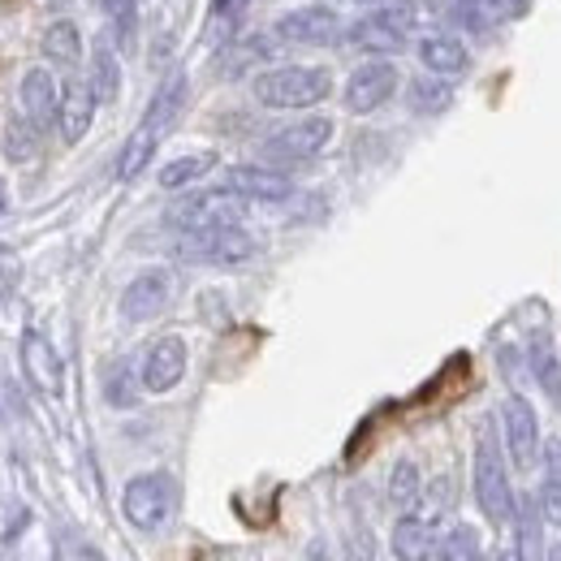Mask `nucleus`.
<instances>
[{"instance_id":"19","label":"nucleus","mask_w":561,"mask_h":561,"mask_svg":"<svg viewBox=\"0 0 561 561\" xmlns=\"http://www.w3.org/2000/svg\"><path fill=\"white\" fill-rule=\"evenodd\" d=\"M186 73H169L160 87H156V95H151V104H147V113H142V126L147 130H156L160 139L169 135V126L182 117V108H186Z\"/></svg>"},{"instance_id":"26","label":"nucleus","mask_w":561,"mask_h":561,"mask_svg":"<svg viewBox=\"0 0 561 561\" xmlns=\"http://www.w3.org/2000/svg\"><path fill=\"white\" fill-rule=\"evenodd\" d=\"M211 169H216V156H211V151L178 156V160H169V164L160 169V186H164V191H182V186H191V182L208 178Z\"/></svg>"},{"instance_id":"35","label":"nucleus","mask_w":561,"mask_h":561,"mask_svg":"<svg viewBox=\"0 0 561 561\" xmlns=\"http://www.w3.org/2000/svg\"><path fill=\"white\" fill-rule=\"evenodd\" d=\"M247 0H216V18H225V13H238Z\"/></svg>"},{"instance_id":"18","label":"nucleus","mask_w":561,"mask_h":561,"mask_svg":"<svg viewBox=\"0 0 561 561\" xmlns=\"http://www.w3.org/2000/svg\"><path fill=\"white\" fill-rule=\"evenodd\" d=\"M393 558L398 561H432L436 553V518H427V514H402L398 523H393Z\"/></svg>"},{"instance_id":"4","label":"nucleus","mask_w":561,"mask_h":561,"mask_svg":"<svg viewBox=\"0 0 561 561\" xmlns=\"http://www.w3.org/2000/svg\"><path fill=\"white\" fill-rule=\"evenodd\" d=\"M173 510H178V484L169 471H142L135 476L126 492H122V514L135 531H164L173 523Z\"/></svg>"},{"instance_id":"11","label":"nucleus","mask_w":561,"mask_h":561,"mask_svg":"<svg viewBox=\"0 0 561 561\" xmlns=\"http://www.w3.org/2000/svg\"><path fill=\"white\" fill-rule=\"evenodd\" d=\"M220 186L242 195L247 204H285L294 195V182L277 164H233L220 173Z\"/></svg>"},{"instance_id":"39","label":"nucleus","mask_w":561,"mask_h":561,"mask_svg":"<svg viewBox=\"0 0 561 561\" xmlns=\"http://www.w3.org/2000/svg\"><path fill=\"white\" fill-rule=\"evenodd\" d=\"M48 4H53V9H66V4H70V0H48Z\"/></svg>"},{"instance_id":"32","label":"nucleus","mask_w":561,"mask_h":561,"mask_svg":"<svg viewBox=\"0 0 561 561\" xmlns=\"http://www.w3.org/2000/svg\"><path fill=\"white\" fill-rule=\"evenodd\" d=\"M436 561H484L480 536H476L471 527H454V531L436 545Z\"/></svg>"},{"instance_id":"21","label":"nucleus","mask_w":561,"mask_h":561,"mask_svg":"<svg viewBox=\"0 0 561 561\" xmlns=\"http://www.w3.org/2000/svg\"><path fill=\"white\" fill-rule=\"evenodd\" d=\"M87 82H91V91H95L100 104H113L117 91H122V61H117L108 35H100V39L91 44V70H87Z\"/></svg>"},{"instance_id":"22","label":"nucleus","mask_w":561,"mask_h":561,"mask_svg":"<svg viewBox=\"0 0 561 561\" xmlns=\"http://www.w3.org/2000/svg\"><path fill=\"white\" fill-rule=\"evenodd\" d=\"M545 510H540V496H523L518 505H514V527H518V553L523 561H540L549 553V545H545V518H540Z\"/></svg>"},{"instance_id":"20","label":"nucleus","mask_w":561,"mask_h":561,"mask_svg":"<svg viewBox=\"0 0 561 561\" xmlns=\"http://www.w3.org/2000/svg\"><path fill=\"white\" fill-rule=\"evenodd\" d=\"M527 13V0H454V18L471 31H489L496 22H514Z\"/></svg>"},{"instance_id":"40","label":"nucleus","mask_w":561,"mask_h":561,"mask_svg":"<svg viewBox=\"0 0 561 561\" xmlns=\"http://www.w3.org/2000/svg\"><path fill=\"white\" fill-rule=\"evenodd\" d=\"M0 211H4V195H0Z\"/></svg>"},{"instance_id":"25","label":"nucleus","mask_w":561,"mask_h":561,"mask_svg":"<svg viewBox=\"0 0 561 561\" xmlns=\"http://www.w3.org/2000/svg\"><path fill=\"white\" fill-rule=\"evenodd\" d=\"M156 147H160V135L156 130H147V126H135V135L126 139V147H122V156H117V178L122 182H135L142 169L151 164V156H156Z\"/></svg>"},{"instance_id":"13","label":"nucleus","mask_w":561,"mask_h":561,"mask_svg":"<svg viewBox=\"0 0 561 561\" xmlns=\"http://www.w3.org/2000/svg\"><path fill=\"white\" fill-rule=\"evenodd\" d=\"M22 376L44 398H61V389H66V363H61V354H57V346L44 333H35V329L22 333Z\"/></svg>"},{"instance_id":"2","label":"nucleus","mask_w":561,"mask_h":561,"mask_svg":"<svg viewBox=\"0 0 561 561\" xmlns=\"http://www.w3.org/2000/svg\"><path fill=\"white\" fill-rule=\"evenodd\" d=\"M411 26H415V4L385 0V4L367 9L363 18H354L342 31V44L354 53H371V57H398L411 44Z\"/></svg>"},{"instance_id":"34","label":"nucleus","mask_w":561,"mask_h":561,"mask_svg":"<svg viewBox=\"0 0 561 561\" xmlns=\"http://www.w3.org/2000/svg\"><path fill=\"white\" fill-rule=\"evenodd\" d=\"M9 280H18V260L9 251H0V285H9Z\"/></svg>"},{"instance_id":"37","label":"nucleus","mask_w":561,"mask_h":561,"mask_svg":"<svg viewBox=\"0 0 561 561\" xmlns=\"http://www.w3.org/2000/svg\"><path fill=\"white\" fill-rule=\"evenodd\" d=\"M496 561H523V553H518V545H510V549L496 553Z\"/></svg>"},{"instance_id":"7","label":"nucleus","mask_w":561,"mask_h":561,"mask_svg":"<svg viewBox=\"0 0 561 561\" xmlns=\"http://www.w3.org/2000/svg\"><path fill=\"white\" fill-rule=\"evenodd\" d=\"M242 211H247V199L220 186V191H199V195L178 199L169 208V225L182 233H199V229H220V225H242Z\"/></svg>"},{"instance_id":"30","label":"nucleus","mask_w":561,"mask_h":561,"mask_svg":"<svg viewBox=\"0 0 561 561\" xmlns=\"http://www.w3.org/2000/svg\"><path fill=\"white\" fill-rule=\"evenodd\" d=\"M39 126L31 122V117H13L9 126H4V156L13 160V164H26V160H35V151H39Z\"/></svg>"},{"instance_id":"23","label":"nucleus","mask_w":561,"mask_h":561,"mask_svg":"<svg viewBox=\"0 0 561 561\" xmlns=\"http://www.w3.org/2000/svg\"><path fill=\"white\" fill-rule=\"evenodd\" d=\"M44 57L57 70H78L82 66V35H78V26H73L70 18H57L44 31Z\"/></svg>"},{"instance_id":"33","label":"nucleus","mask_w":561,"mask_h":561,"mask_svg":"<svg viewBox=\"0 0 561 561\" xmlns=\"http://www.w3.org/2000/svg\"><path fill=\"white\" fill-rule=\"evenodd\" d=\"M139 4L142 0H100V9L117 22V31H122V44H130V35H135V22H139Z\"/></svg>"},{"instance_id":"31","label":"nucleus","mask_w":561,"mask_h":561,"mask_svg":"<svg viewBox=\"0 0 561 561\" xmlns=\"http://www.w3.org/2000/svg\"><path fill=\"white\" fill-rule=\"evenodd\" d=\"M139 389H142V380H135V371L126 367V363H113L108 367V376H104V398L113 402V407H135L139 402Z\"/></svg>"},{"instance_id":"29","label":"nucleus","mask_w":561,"mask_h":561,"mask_svg":"<svg viewBox=\"0 0 561 561\" xmlns=\"http://www.w3.org/2000/svg\"><path fill=\"white\" fill-rule=\"evenodd\" d=\"M540 510L545 518L561 527V440L545 445V484H540Z\"/></svg>"},{"instance_id":"28","label":"nucleus","mask_w":561,"mask_h":561,"mask_svg":"<svg viewBox=\"0 0 561 561\" xmlns=\"http://www.w3.org/2000/svg\"><path fill=\"white\" fill-rule=\"evenodd\" d=\"M531 376L540 380V389L553 398L561 407V358L553 351V342L540 333V337H531Z\"/></svg>"},{"instance_id":"14","label":"nucleus","mask_w":561,"mask_h":561,"mask_svg":"<svg viewBox=\"0 0 561 561\" xmlns=\"http://www.w3.org/2000/svg\"><path fill=\"white\" fill-rule=\"evenodd\" d=\"M169 298H173V277L164 268H147L122 289V320L142 324V320L160 316L169 307Z\"/></svg>"},{"instance_id":"15","label":"nucleus","mask_w":561,"mask_h":561,"mask_svg":"<svg viewBox=\"0 0 561 561\" xmlns=\"http://www.w3.org/2000/svg\"><path fill=\"white\" fill-rule=\"evenodd\" d=\"M22 113L39 126V130H48V126H57V113H61V82L53 78L48 66H35V70L22 73Z\"/></svg>"},{"instance_id":"5","label":"nucleus","mask_w":561,"mask_h":561,"mask_svg":"<svg viewBox=\"0 0 561 561\" xmlns=\"http://www.w3.org/2000/svg\"><path fill=\"white\" fill-rule=\"evenodd\" d=\"M333 135H337V126L329 117H302L260 142V156H264V164H302V160H316L333 142Z\"/></svg>"},{"instance_id":"36","label":"nucleus","mask_w":561,"mask_h":561,"mask_svg":"<svg viewBox=\"0 0 561 561\" xmlns=\"http://www.w3.org/2000/svg\"><path fill=\"white\" fill-rule=\"evenodd\" d=\"M307 561H333V553H329L324 545H311V553H307Z\"/></svg>"},{"instance_id":"24","label":"nucleus","mask_w":561,"mask_h":561,"mask_svg":"<svg viewBox=\"0 0 561 561\" xmlns=\"http://www.w3.org/2000/svg\"><path fill=\"white\" fill-rule=\"evenodd\" d=\"M407 100H411V108H415L420 117H436V113H445V108L454 104V87H449L440 73H423V78H411Z\"/></svg>"},{"instance_id":"10","label":"nucleus","mask_w":561,"mask_h":561,"mask_svg":"<svg viewBox=\"0 0 561 561\" xmlns=\"http://www.w3.org/2000/svg\"><path fill=\"white\" fill-rule=\"evenodd\" d=\"M398 87H402V73H398V66H393L389 57H376V61L358 66V70L346 78L342 100H346V108H351V113L367 117V113H376L380 104H389Z\"/></svg>"},{"instance_id":"1","label":"nucleus","mask_w":561,"mask_h":561,"mask_svg":"<svg viewBox=\"0 0 561 561\" xmlns=\"http://www.w3.org/2000/svg\"><path fill=\"white\" fill-rule=\"evenodd\" d=\"M251 91L264 108L298 113V108H316L333 95V73L324 66H277V70L255 73Z\"/></svg>"},{"instance_id":"16","label":"nucleus","mask_w":561,"mask_h":561,"mask_svg":"<svg viewBox=\"0 0 561 561\" xmlns=\"http://www.w3.org/2000/svg\"><path fill=\"white\" fill-rule=\"evenodd\" d=\"M95 108H100V100H95V91H91V82H87V78H70V82H61V113H57V130H61V139L70 142V147L87 139V130H91V122H95Z\"/></svg>"},{"instance_id":"38","label":"nucleus","mask_w":561,"mask_h":561,"mask_svg":"<svg viewBox=\"0 0 561 561\" xmlns=\"http://www.w3.org/2000/svg\"><path fill=\"white\" fill-rule=\"evenodd\" d=\"M545 561H561V545H553V549L545 553Z\"/></svg>"},{"instance_id":"6","label":"nucleus","mask_w":561,"mask_h":561,"mask_svg":"<svg viewBox=\"0 0 561 561\" xmlns=\"http://www.w3.org/2000/svg\"><path fill=\"white\" fill-rule=\"evenodd\" d=\"M178 255H182V260H191V264H216V268H229V264H247V260L255 255V238H251L242 225L199 229V233H182Z\"/></svg>"},{"instance_id":"3","label":"nucleus","mask_w":561,"mask_h":561,"mask_svg":"<svg viewBox=\"0 0 561 561\" xmlns=\"http://www.w3.org/2000/svg\"><path fill=\"white\" fill-rule=\"evenodd\" d=\"M471 489H476V505L489 523H510L514 518V484H510V471H505V449L501 440L492 436V427L480 432L476 440V462H471Z\"/></svg>"},{"instance_id":"17","label":"nucleus","mask_w":561,"mask_h":561,"mask_svg":"<svg viewBox=\"0 0 561 561\" xmlns=\"http://www.w3.org/2000/svg\"><path fill=\"white\" fill-rule=\"evenodd\" d=\"M415 57H420L423 70L440 73V78L467 73V66H471V53H467V44H462V39H454V35H445V31H427V35H420V44H415Z\"/></svg>"},{"instance_id":"8","label":"nucleus","mask_w":561,"mask_h":561,"mask_svg":"<svg viewBox=\"0 0 561 561\" xmlns=\"http://www.w3.org/2000/svg\"><path fill=\"white\" fill-rule=\"evenodd\" d=\"M273 39L298 44V48H333V44H342V18L324 4H302V9L280 13Z\"/></svg>"},{"instance_id":"27","label":"nucleus","mask_w":561,"mask_h":561,"mask_svg":"<svg viewBox=\"0 0 561 561\" xmlns=\"http://www.w3.org/2000/svg\"><path fill=\"white\" fill-rule=\"evenodd\" d=\"M420 496H423L420 467H415L411 458H402V462L389 471V505H393L398 514H411V510L420 505Z\"/></svg>"},{"instance_id":"12","label":"nucleus","mask_w":561,"mask_h":561,"mask_svg":"<svg viewBox=\"0 0 561 561\" xmlns=\"http://www.w3.org/2000/svg\"><path fill=\"white\" fill-rule=\"evenodd\" d=\"M186 342L182 337H156L147 351H142V363H139V380L147 393H173L178 385H182V376H186Z\"/></svg>"},{"instance_id":"9","label":"nucleus","mask_w":561,"mask_h":561,"mask_svg":"<svg viewBox=\"0 0 561 561\" xmlns=\"http://www.w3.org/2000/svg\"><path fill=\"white\" fill-rule=\"evenodd\" d=\"M501 432H505V454L518 471H531L540 458V420L523 393H505L501 402Z\"/></svg>"}]
</instances>
